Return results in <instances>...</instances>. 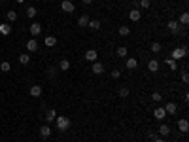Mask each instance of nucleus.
<instances>
[{
	"label": "nucleus",
	"instance_id": "nucleus-1",
	"mask_svg": "<svg viewBox=\"0 0 189 142\" xmlns=\"http://www.w3.org/2000/svg\"><path fill=\"white\" fill-rule=\"evenodd\" d=\"M187 53H189L187 46H184V47H176V49H172L170 59H172V61H180V59H184V57H187Z\"/></svg>",
	"mask_w": 189,
	"mask_h": 142
},
{
	"label": "nucleus",
	"instance_id": "nucleus-2",
	"mask_svg": "<svg viewBox=\"0 0 189 142\" xmlns=\"http://www.w3.org/2000/svg\"><path fill=\"white\" fill-rule=\"evenodd\" d=\"M55 121H57V129L61 133H66L68 131V127H70V119L65 118V116H57L55 118Z\"/></svg>",
	"mask_w": 189,
	"mask_h": 142
},
{
	"label": "nucleus",
	"instance_id": "nucleus-3",
	"mask_svg": "<svg viewBox=\"0 0 189 142\" xmlns=\"http://www.w3.org/2000/svg\"><path fill=\"white\" fill-rule=\"evenodd\" d=\"M61 10L65 11V13H72V11H76V6H74V2H72V0H62Z\"/></svg>",
	"mask_w": 189,
	"mask_h": 142
},
{
	"label": "nucleus",
	"instance_id": "nucleus-4",
	"mask_svg": "<svg viewBox=\"0 0 189 142\" xmlns=\"http://www.w3.org/2000/svg\"><path fill=\"white\" fill-rule=\"evenodd\" d=\"M140 17H142V11H140L138 8H132L129 11V19L132 21V23H136V21H140Z\"/></svg>",
	"mask_w": 189,
	"mask_h": 142
},
{
	"label": "nucleus",
	"instance_id": "nucleus-5",
	"mask_svg": "<svg viewBox=\"0 0 189 142\" xmlns=\"http://www.w3.org/2000/svg\"><path fill=\"white\" fill-rule=\"evenodd\" d=\"M178 131L180 133H187L189 131V121L187 119H178Z\"/></svg>",
	"mask_w": 189,
	"mask_h": 142
},
{
	"label": "nucleus",
	"instance_id": "nucleus-6",
	"mask_svg": "<svg viewBox=\"0 0 189 142\" xmlns=\"http://www.w3.org/2000/svg\"><path fill=\"white\" fill-rule=\"evenodd\" d=\"M153 116H155V119H161V121H163V119L166 118V112H165V108H161V106H159V108L153 110Z\"/></svg>",
	"mask_w": 189,
	"mask_h": 142
},
{
	"label": "nucleus",
	"instance_id": "nucleus-7",
	"mask_svg": "<svg viewBox=\"0 0 189 142\" xmlns=\"http://www.w3.org/2000/svg\"><path fill=\"white\" fill-rule=\"evenodd\" d=\"M96 57H99V53H96L95 49H87V51H85V59H87L89 63H95Z\"/></svg>",
	"mask_w": 189,
	"mask_h": 142
},
{
	"label": "nucleus",
	"instance_id": "nucleus-8",
	"mask_svg": "<svg viewBox=\"0 0 189 142\" xmlns=\"http://www.w3.org/2000/svg\"><path fill=\"white\" fill-rule=\"evenodd\" d=\"M55 118H57V110H53V108H51V110H47V112H46V118H44V119H46L47 123H51V121H55Z\"/></svg>",
	"mask_w": 189,
	"mask_h": 142
},
{
	"label": "nucleus",
	"instance_id": "nucleus-9",
	"mask_svg": "<svg viewBox=\"0 0 189 142\" xmlns=\"http://www.w3.org/2000/svg\"><path fill=\"white\" fill-rule=\"evenodd\" d=\"M166 27H169V31L172 32V34H178V31H180V25H178V21H169V25H166Z\"/></svg>",
	"mask_w": 189,
	"mask_h": 142
},
{
	"label": "nucleus",
	"instance_id": "nucleus-10",
	"mask_svg": "<svg viewBox=\"0 0 189 142\" xmlns=\"http://www.w3.org/2000/svg\"><path fill=\"white\" fill-rule=\"evenodd\" d=\"M91 70H93V74H102L104 72V65H102V63H99V61H95Z\"/></svg>",
	"mask_w": 189,
	"mask_h": 142
},
{
	"label": "nucleus",
	"instance_id": "nucleus-11",
	"mask_svg": "<svg viewBox=\"0 0 189 142\" xmlns=\"http://www.w3.org/2000/svg\"><path fill=\"white\" fill-rule=\"evenodd\" d=\"M29 31H30V34H32V36H38V34L42 32V25H40V23H32Z\"/></svg>",
	"mask_w": 189,
	"mask_h": 142
},
{
	"label": "nucleus",
	"instance_id": "nucleus-12",
	"mask_svg": "<svg viewBox=\"0 0 189 142\" xmlns=\"http://www.w3.org/2000/svg\"><path fill=\"white\" fill-rule=\"evenodd\" d=\"M159 61L157 59H151L150 63H148V70H150V72H157V70H159Z\"/></svg>",
	"mask_w": 189,
	"mask_h": 142
},
{
	"label": "nucleus",
	"instance_id": "nucleus-13",
	"mask_svg": "<svg viewBox=\"0 0 189 142\" xmlns=\"http://www.w3.org/2000/svg\"><path fill=\"white\" fill-rule=\"evenodd\" d=\"M36 49H38V42L36 40H34V38H30L29 42H27V51H36Z\"/></svg>",
	"mask_w": 189,
	"mask_h": 142
},
{
	"label": "nucleus",
	"instance_id": "nucleus-14",
	"mask_svg": "<svg viewBox=\"0 0 189 142\" xmlns=\"http://www.w3.org/2000/svg\"><path fill=\"white\" fill-rule=\"evenodd\" d=\"M10 32H11V25H10V23H0V34L8 36Z\"/></svg>",
	"mask_w": 189,
	"mask_h": 142
},
{
	"label": "nucleus",
	"instance_id": "nucleus-15",
	"mask_svg": "<svg viewBox=\"0 0 189 142\" xmlns=\"http://www.w3.org/2000/svg\"><path fill=\"white\" fill-rule=\"evenodd\" d=\"M165 112H166V114H176V112H178V106H176V102H166V106H165Z\"/></svg>",
	"mask_w": 189,
	"mask_h": 142
},
{
	"label": "nucleus",
	"instance_id": "nucleus-16",
	"mask_svg": "<svg viewBox=\"0 0 189 142\" xmlns=\"http://www.w3.org/2000/svg\"><path fill=\"white\" fill-rule=\"evenodd\" d=\"M159 133H161V137H169V134H170V127L169 125H166V123H161V127H159Z\"/></svg>",
	"mask_w": 189,
	"mask_h": 142
},
{
	"label": "nucleus",
	"instance_id": "nucleus-17",
	"mask_svg": "<svg viewBox=\"0 0 189 142\" xmlns=\"http://www.w3.org/2000/svg\"><path fill=\"white\" fill-rule=\"evenodd\" d=\"M51 134V127L49 125H42V129H40V137L42 138H47Z\"/></svg>",
	"mask_w": 189,
	"mask_h": 142
},
{
	"label": "nucleus",
	"instance_id": "nucleus-18",
	"mask_svg": "<svg viewBox=\"0 0 189 142\" xmlns=\"http://www.w3.org/2000/svg\"><path fill=\"white\" fill-rule=\"evenodd\" d=\"M89 21H91V19H89L87 13H81L80 19H78V25H80V27H87V25H89Z\"/></svg>",
	"mask_w": 189,
	"mask_h": 142
},
{
	"label": "nucleus",
	"instance_id": "nucleus-19",
	"mask_svg": "<svg viewBox=\"0 0 189 142\" xmlns=\"http://www.w3.org/2000/svg\"><path fill=\"white\" fill-rule=\"evenodd\" d=\"M29 93H30L32 97H42V85H32Z\"/></svg>",
	"mask_w": 189,
	"mask_h": 142
},
{
	"label": "nucleus",
	"instance_id": "nucleus-20",
	"mask_svg": "<svg viewBox=\"0 0 189 142\" xmlns=\"http://www.w3.org/2000/svg\"><path fill=\"white\" fill-rule=\"evenodd\" d=\"M44 44H46L47 47H53V46H57V38H55V36H46Z\"/></svg>",
	"mask_w": 189,
	"mask_h": 142
},
{
	"label": "nucleus",
	"instance_id": "nucleus-21",
	"mask_svg": "<svg viewBox=\"0 0 189 142\" xmlns=\"http://www.w3.org/2000/svg\"><path fill=\"white\" fill-rule=\"evenodd\" d=\"M87 27L91 28V31H99V28H100V21L99 19H93V21H89Z\"/></svg>",
	"mask_w": 189,
	"mask_h": 142
},
{
	"label": "nucleus",
	"instance_id": "nucleus-22",
	"mask_svg": "<svg viewBox=\"0 0 189 142\" xmlns=\"http://www.w3.org/2000/svg\"><path fill=\"white\" fill-rule=\"evenodd\" d=\"M136 66H138V61L134 59V57H131V59H127V68H129V70H134Z\"/></svg>",
	"mask_w": 189,
	"mask_h": 142
},
{
	"label": "nucleus",
	"instance_id": "nucleus-23",
	"mask_svg": "<svg viewBox=\"0 0 189 142\" xmlns=\"http://www.w3.org/2000/svg\"><path fill=\"white\" fill-rule=\"evenodd\" d=\"M117 32H119L121 36H129V34H131V27H125V25H121L119 28H117Z\"/></svg>",
	"mask_w": 189,
	"mask_h": 142
},
{
	"label": "nucleus",
	"instance_id": "nucleus-24",
	"mask_svg": "<svg viewBox=\"0 0 189 142\" xmlns=\"http://www.w3.org/2000/svg\"><path fill=\"white\" fill-rule=\"evenodd\" d=\"M59 70H62V72H66V70H70V63H68L66 59H62V61L59 63Z\"/></svg>",
	"mask_w": 189,
	"mask_h": 142
},
{
	"label": "nucleus",
	"instance_id": "nucleus-25",
	"mask_svg": "<svg viewBox=\"0 0 189 142\" xmlns=\"http://www.w3.org/2000/svg\"><path fill=\"white\" fill-rule=\"evenodd\" d=\"M19 63H21V65H29V63H30V57H29V53L19 55Z\"/></svg>",
	"mask_w": 189,
	"mask_h": 142
},
{
	"label": "nucleus",
	"instance_id": "nucleus-26",
	"mask_svg": "<svg viewBox=\"0 0 189 142\" xmlns=\"http://www.w3.org/2000/svg\"><path fill=\"white\" fill-rule=\"evenodd\" d=\"M6 19H8L10 23H13V21L17 19V11H13V10H11V11H8V13H6Z\"/></svg>",
	"mask_w": 189,
	"mask_h": 142
},
{
	"label": "nucleus",
	"instance_id": "nucleus-27",
	"mask_svg": "<svg viewBox=\"0 0 189 142\" xmlns=\"http://www.w3.org/2000/svg\"><path fill=\"white\" fill-rule=\"evenodd\" d=\"M0 70H2V72H10V70H11V65H10V63H0Z\"/></svg>",
	"mask_w": 189,
	"mask_h": 142
},
{
	"label": "nucleus",
	"instance_id": "nucleus-28",
	"mask_svg": "<svg viewBox=\"0 0 189 142\" xmlns=\"http://www.w3.org/2000/svg\"><path fill=\"white\" fill-rule=\"evenodd\" d=\"M161 49H163V46H161L159 42H153V44H151V51H153V53H159Z\"/></svg>",
	"mask_w": 189,
	"mask_h": 142
},
{
	"label": "nucleus",
	"instance_id": "nucleus-29",
	"mask_svg": "<svg viewBox=\"0 0 189 142\" xmlns=\"http://www.w3.org/2000/svg\"><path fill=\"white\" fill-rule=\"evenodd\" d=\"M165 63H166V65H169V66H170V70H176V68H178V65H176V61H172V59H170V57H169V59H165Z\"/></svg>",
	"mask_w": 189,
	"mask_h": 142
},
{
	"label": "nucleus",
	"instance_id": "nucleus-30",
	"mask_svg": "<svg viewBox=\"0 0 189 142\" xmlns=\"http://www.w3.org/2000/svg\"><path fill=\"white\" fill-rule=\"evenodd\" d=\"M34 15H36V8L29 6V8H27V17H34Z\"/></svg>",
	"mask_w": 189,
	"mask_h": 142
},
{
	"label": "nucleus",
	"instance_id": "nucleus-31",
	"mask_svg": "<svg viewBox=\"0 0 189 142\" xmlns=\"http://www.w3.org/2000/svg\"><path fill=\"white\" fill-rule=\"evenodd\" d=\"M180 23L181 25H187L189 23V15H187V13H181V15H180Z\"/></svg>",
	"mask_w": 189,
	"mask_h": 142
},
{
	"label": "nucleus",
	"instance_id": "nucleus-32",
	"mask_svg": "<svg viewBox=\"0 0 189 142\" xmlns=\"http://www.w3.org/2000/svg\"><path fill=\"white\" fill-rule=\"evenodd\" d=\"M117 55H119V57H127V47L119 46V47H117Z\"/></svg>",
	"mask_w": 189,
	"mask_h": 142
},
{
	"label": "nucleus",
	"instance_id": "nucleus-33",
	"mask_svg": "<svg viewBox=\"0 0 189 142\" xmlns=\"http://www.w3.org/2000/svg\"><path fill=\"white\" fill-rule=\"evenodd\" d=\"M129 93H131L129 87H121V89H119V97H129Z\"/></svg>",
	"mask_w": 189,
	"mask_h": 142
},
{
	"label": "nucleus",
	"instance_id": "nucleus-34",
	"mask_svg": "<svg viewBox=\"0 0 189 142\" xmlns=\"http://www.w3.org/2000/svg\"><path fill=\"white\" fill-rule=\"evenodd\" d=\"M151 98H153L155 102H161V101H163V95H161V93H153V95H151Z\"/></svg>",
	"mask_w": 189,
	"mask_h": 142
},
{
	"label": "nucleus",
	"instance_id": "nucleus-35",
	"mask_svg": "<svg viewBox=\"0 0 189 142\" xmlns=\"http://www.w3.org/2000/svg\"><path fill=\"white\" fill-rule=\"evenodd\" d=\"M138 6H142V8H150V0H138Z\"/></svg>",
	"mask_w": 189,
	"mask_h": 142
},
{
	"label": "nucleus",
	"instance_id": "nucleus-36",
	"mask_svg": "<svg viewBox=\"0 0 189 142\" xmlns=\"http://www.w3.org/2000/svg\"><path fill=\"white\" fill-rule=\"evenodd\" d=\"M181 82H184V83L189 82V74H187V72H181Z\"/></svg>",
	"mask_w": 189,
	"mask_h": 142
},
{
	"label": "nucleus",
	"instance_id": "nucleus-37",
	"mask_svg": "<svg viewBox=\"0 0 189 142\" xmlns=\"http://www.w3.org/2000/svg\"><path fill=\"white\" fill-rule=\"evenodd\" d=\"M119 76H121V72H119V70H112V78H114V80H117Z\"/></svg>",
	"mask_w": 189,
	"mask_h": 142
},
{
	"label": "nucleus",
	"instance_id": "nucleus-38",
	"mask_svg": "<svg viewBox=\"0 0 189 142\" xmlns=\"http://www.w3.org/2000/svg\"><path fill=\"white\" fill-rule=\"evenodd\" d=\"M148 138L153 140V138H157V133H148Z\"/></svg>",
	"mask_w": 189,
	"mask_h": 142
},
{
	"label": "nucleus",
	"instance_id": "nucleus-39",
	"mask_svg": "<svg viewBox=\"0 0 189 142\" xmlns=\"http://www.w3.org/2000/svg\"><path fill=\"white\" fill-rule=\"evenodd\" d=\"M151 142H165V138H163V137H161V138H159V137H157V138H153V140H151Z\"/></svg>",
	"mask_w": 189,
	"mask_h": 142
},
{
	"label": "nucleus",
	"instance_id": "nucleus-40",
	"mask_svg": "<svg viewBox=\"0 0 189 142\" xmlns=\"http://www.w3.org/2000/svg\"><path fill=\"white\" fill-rule=\"evenodd\" d=\"M81 2H83V4L87 6V4H91V2H93V0H81Z\"/></svg>",
	"mask_w": 189,
	"mask_h": 142
},
{
	"label": "nucleus",
	"instance_id": "nucleus-41",
	"mask_svg": "<svg viewBox=\"0 0 189 142\" xmlns=\"http://www.w3.org/2000/svg\"><path fill=\"white\" fill-rule=\"evenodd\" d=\"M17 2H19V4H23V2H25V0H17Z\"/></svg>",
	"mask_w": 189,
	"mask_h": 142
},
{
	"label": "nucleus",
	"instance_id": "nucleus-42",
	"mask_svg": "<svg viewBox=\"0 0 189 142\" xmlns=\"http://www.w3.org/2000/svg\"><path fill=\"white\" fill-rule=\"evenodd\" d=\"M0 2H2V0H0Z\"/></svg>",
	"mask_w": 189,
	"mask_h": 142
}]
</instances>
